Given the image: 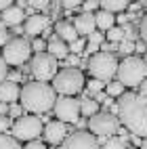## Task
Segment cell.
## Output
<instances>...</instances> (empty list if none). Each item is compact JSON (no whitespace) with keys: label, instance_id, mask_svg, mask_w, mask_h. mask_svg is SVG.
I'll use <instances>...</instances> for the list:
<instances>
[{"label":"cell","instance_id":"obj_1","mask_svg":"<svg viewBox=\"0 0 147 149\" xmlns=\"http://www.w3.org/2000/svg\"><path fill=\"white\" fill-rule=\"evenodd\" d=\"M118 120L130 134L147 139V99L139 93H124L118 99Z\"/></svg>","mask_w":147,"mask_h":149},{"label":"cell","instance_id":"obj_2","mask_svg":"<svg viewBox=\"0 0 147 149\" xmlns=\"http://www.w3.org/2000/svg\"><path fill=\"white\" fill-rule=\"evenodd\" d=\"M21 105L23 109L32 113H46L48 109L55 107V101H57V93L53 91L51 84L46 82H25L23 88H21Z\"/></svg>","mask_w":147,"mask_h":149},{"label":"cell","instance_id":"obj_3","mask_svg":"<svg viewBox=\"0 0 147 149\" xmlns=\"http://www.w3.org/2000/svg\"><path fill=\"white\" fill-rule=\"evenodd\" d=\"M118 82L126 86H141L143 80H147V65L141 57H126L122 59V63H118Z\"/></svg>","mask_w":147,"mask_h":149},{"label":"cell","instance_id":"obj_4","mask_svg":"<svg viewBox=\"0 0 147 149\" xmlns=\"http://www.w3.org/2000/svg\"><path fill=\"white\" fill-rule=\"evenodd\" d=\"M53 91L63 95V97H74L84 88V74L80 69L74 67H65L61 72H57V76L53 78Z\"/></svg>","mask_w":147,"mask_h":149},{"label":"cell","instance_id":"obj_5","mask_svg":"<svg viewBox=\"0 0 147 149\" xmlns=\"http://www.w3.org/2000/svg\"><path fill=\"white\" fill-rule=\"evenodd\" d=\"M88 72H91L95 80L107 82L118 74V61L109 53H97L88 59Z\"/></svg>","mask_w":147,"mask_h":149},{"label":"cell","instance_id":"obj_6","mask_svg":"<svg viewBox=\"0 0 147 149\" xmlns=\"http://www.w3.org/2000/svg\"><path fill=\"white\" fill-rule=\"evenodd\" d=\"M42 132H44V124L36 116H21L13 124V136L17 141H27V143L36 141Z\"/></svg>","mask_w":147,"mask_h":149},{"label":"cell","instance_id":"obj_7","mask_svg":"<svg viewBox=\"0 0 147 149\" xmlns=\"http://www.w3.org/2000/svg\"><path fill=\"white\" fill-rule=\"evenodd\" d=\"M32 44L25 38H13L11 42L4 46L2 51V59L6 61V65H23L29 57H32Z\"/></svg>","mask_w":147,"mask_h":149},{"label":"cell","instance_id":"obj_8","mask_svg":"<svg viewBox=\"0 0 147 149\" xmlns=\"http://www.w3.org/2000/svg\"><path fill=\"white\" fill-rule=\"evenodd\" d=\"M57 59L51 57L48 53H38L32 59V65H29V72L34 74V78L38 82H48L57 76Z\"/></svg>","mask_w":147,"mask_h":149},{"label":"cell","instance_id":"obj_9","mask_svg":"<svg viewBox=\"0 0 147 149\" xmlns=\"http://www.w3.org/2000/svg\"><path fill=\"white\" fill-rule=\"evenodd\" d=\"M118 128H120V120H118V116H114L109 111H99L97 116L88 118V130L97 136L109 139L111 134L118 132Z\"/></svg>","mask_w":147,"mask_h":149},{"label":"cell","instance_id":"obj_10","mask_svg":"<svg viewBox=\"0 0 147 149\" xmlns=\"http://www.w3.org/2000/svg\"><path fill=\"white\" fill-rule=\"evenodd\" d=\"M55 116L59 122L74 124L80 120V101L76 97H59L55 101Z\"/></svg>","mask_w":147,"mask_h":149},{"label":"cell","instance_id":"obj_11","mask_svg":"<svg viewBox=\"0 0 147 149\" xmlns=\"http://www.w3.org/2000/svg\"><path fill=\"white\" fill-rule=\"evenodd\" d=\"M61 149H101V145L91 130H74L65 136Z\"/></svg>","mask_w":147,"mask_h":149},{"label":"cell","instance_id":"obj_12","mask_svg":"<svg viewBox=\"0 0 147 149\" xmlns=\"http://www.w3.org/2000/svg\"><path fill=\"white\" fill-rule=\"evenodd\" d=\"M42 134H44V139H46L51 145H63L65 136H67V126H65L63 122H59V120L46 122Z\"/></svg>","mask_w":147,"mask_h":149},{"label":"cell","instance_id":"obj_13","mask_svg":"<svg viewBox=\"0 0 147 149\" xmlns=\"http://www.w3.org/2000/svg\"><path fill=\"white\" fill-rule=\"evenodd\" d=\"M48 19L44 13H36L32 17H25V23H23V32L29 34V36H38V34H42L44 29L48 27Z\"/></svg>","mask_w":147,"mask_h":149},{"label":"cell","instance_id":"obj_14","mask_svg":"<svg viewBox=\"0 0 147 149\" xmlns=\"http://www.w3.org/2000/svg\"><path fill=\"white\" fill-rule=\"evenodd\" d=\"M74 27L78 34H84V36H91L95 29H97V21H95V13H80L74 17Z\"/></svg>","mask_w":147,"mask_h":149},{"label":"cell","instance_id":"obj_15","mask_svg":"<svg viewBox=\"0 0 147 149\" xmlns=\"http://www.w3.org/2000/svg\"><path fill=\"white\" fill-rule=\"evenodd\" d=\"M19 97H21V88H19V84L6 78V80L0 84V103L13 105Z\"/></svg>","mask_w":147,"mask_h":149},{"label":"cell","instance_id":"obj_16","mask_svg":"<svg viewBox=\"0 0 147 149\" xmlns=\"http://www.w3.org/2000/svg\"><path fill=\"white\" fill-rule=\"evenodd\" d=\"M46 53L51 57H55L57 61H61V59L70 57V46H67L59 36H51V40L46 42Z\"/></svg>","mask_w":147,"mask_h":149},{"label":"cell","instance_id":"obj_17","mask_svg":"<svg viewBox=\"0 0 147 149\" xmlns=\"http://www.w3.org/2000/svg\"><path fill=\"white\" fill-rule=\"evenodd\" d=\"M0 19H2V23L4 25H11V27H17V25H21V21L25 19V13H23V8L21 6H8L6 11L0 13Z\"/></svg>","mask_w":147,"mask_h":149},{"label":"cell","instance_id":"obj_18","mask_svg":"<svg viewBox=\"0 0 147 149\" xmlns=\"http://www.w3.org/2000/svg\"><path fill=\"white\" fill-rule=\"evenodd\" d=\"M55 36H59L63 42H74V40H78V32H76L74 23H67V21H59V23H57Z\"/></svg>","mask_w":147,"mask_h":149},{"label":"cell","instance_id":"obj_19","mask_svg":"<svg viewBox=\"0 0 147 149\" xmlns=\"http://www.w3.org/2000/svg\"><path fill=\"white\" fill-rule=\"evenodd\" d=\"M95 21H97V27L99 29H111L114 27V23H116V15H111V13H107V11H97L95 13Z\"/></svg>","mask_w":147,"mask_h":149},{"label":"cell","instance_id":"obj_20","mask_svg":"<svg viewBox=\"0 0 147 149\" xmlns=\"http://www.w3.org/2000/svg\"><path fill=\"white\" fill-rule=\"evenodd\" d=\"M99 8L116 15V13H124L126 8H128V2H126V0H107V2H99Z\"/></svg>","mask_w":147,"mask_h":149},{"label":"cell","instance_id":"obj_21","mask_svg":"<svg viewBox=\"0 0 147 149\" xmlns=\"http://www.w3.org/2000/svg\"><path fill=\"white\" fill-rule=\"evenodd\" d=\"M97 113H99V103H95L91 97L82 99V101H80V116H84L88 120V118H93Z\"/></svg>","mask_w":147,"mask_h":149},{"label":"cell","instance_id":"obj_22","mask_svg":"<svg viewBox=\"0 0 147 149\" xmlns=\"http://www.w3.org/2000/svg\"><path fill=\"white\" fill-rule=\"evenodd\" d=\"M105 40L107 42H118L120 44L124 40V27H111V29H107V34H105Z\"/></svg>","mask_w":147,"mask_h":149},{"label":"cell","instance_id":"obj_23","mask_svg":"<svg viewBox=\"0 0 147 149\" xmlns=\"http://www.w3.org/2000/svg\"><path fill=\"white\" fill-rule=\"evenodd\" d=\"M105 95H107V97H122V95H124V84H120L118 80L105 84Z\"/></svg>","mask_w":147,"mask_h":149},{"label":"cell","instance_id":"obj_24","mask_svg":"<svg viewBox=\"0 0 147 149\" xmlns=\"http://www.w3.org/2000/svg\"><path fill=\"white\" fill-rule=\"evenodd\" d=\"M103 88H105V82H101V80H88V84H86V91H88V97H95L97 93H103Z\"/></svg>","mask_w":147,"mask_h":149},{"label":"cell","instance_id":"obj_25","mask_svg":"<svg viewBox=\"0 0 147 149\" xmlns=\"http://www.w3.org/2000/svg\"><path fill=\"white\" fill-rule=\"evenodd\" d=\"M0 149H21V145L17 143V139H15V136L0 134Z\"/></svg>","mask_w":147,"mask_h":149},{"label":"cell","instance_id":"obj_26","mask_svg":"<svg viewBox=\"0 0 147 149\" xmlns=\"http://www.w3.org/2000/svg\"><path fill=\"white\" fill-rule=\"evenodd\" d=\"M118 53H122L124 59L130 57V53H134V42H130V40H122L120 44H118Z\"/></svg>","mask_w":147,"mask_h":149},{"label":"cell","instance_id":"obj_27","mask_svg":"<svg viewBox=\"0 0 147 149\" xmlns=\"http://www.w3.org/2000/svg\"><path fill=\"white\" fill-rule=\"evenodd\" d=\"M101 149H126V147H124V143L118 136H109L105 141V145H101Z\"/></svg>","mask_w":147,"mask_h":149},{"label":"cell","instance_id":"obj_28","mask_svg":"<svg viewBox=\"0 0 147 149\" xmlns=\"http://www.w3.org/2000/svg\"><path fill=\"white\" fill-rule=\"evenodd\" d=\"M27 6H32L34 11H48V8H51V4L46 2V0H32V2H27Z\"/></svg>","mask_w":147,"mask_h":149},{"label":"cell","instance_id":"obj_29","mask_svg":"<svg viewBox=\"0 0 147 149\" xmlns=\"http://www.w3.org/2000/svg\"><path fill=\"white\" fill-rule=\"evenodd\" d=\"M84 46H86V44L80 40V38H78V40L70 42V53H74V55L78 57V55H82V53H84Z\"/></svg>","mask_w":147,"mask_h":149},{"label":"cell","instance_id":"obj_30","mask_svg":"<svg viewBox=\"0 0 147 149\" xmlns=\"http://www.w3.org/2000/svg\"><path fill=\"white\" fill-rule=\"evenodd\" d=\"M139 34H141V38H143L145 46H147V13L141 17V23H139Z\"/></svg>","mask_w":147,"mask_h":149},{"label":"cell","instance_id":"obj_31","mask_svg":"<svg viewBox=\"0 0 147 149\" xmlns=\"http://www.w3.org/2000/svg\"><path fill=\"white\" fill-rule=\"evenodd\" d=\"M88 42H91V44H97V46H101V44L105 42V36H103L101 32H93L91 36H88Z\"/></svg>","mask_w":147,"mask_h":149},{"label":"cell","instance_id":"obj_32","mask_svg":"<svg viewBox=\"0 0 147 149\" xmlns=\"http://www.w3.org/2000/svg\"><path fill=\"white\" fill-rule=\"evenodd\" d=\"M32 51L38 55V53H44L46 51V42L42 40V38H36V40L32 42Z\"/></svg>","mask_w":147,"mask_h":149},{"label":"cell","instance_id":"obj_33","mask_svg":"<svg viewBox=\"0 0 147 149\" xmlns=\"http://www.w3.org/2000/svg\"><path fill=\"white\" fill-rule=\"evenodd\" d=\"M93 11H99V2H95V0H88V2L82 4V13H93Z\"/></svg>","mask_w":147,"mask_h":149},{"label":"cell","instance_id":"obj_34","mask_svg":"<svg viewBox=\"0 0 147 149\" xmlns=\"http://www.w3.org/2000/svg\"><path fill=\"white\" fill-rule=\"evenodd\" d=\"M99 48L101 46H97V44H91V42H88L86 46H84V57H93V55H97V53H99Z\"/></svg>","mask_w":147,"mask_h":149},{"label":"cell","instance_id":"obj_35","mask_svg":"<svg viewBox=\"0 0 147 149\" xmlns=\"http://www.w3.org/2000/svg\"><path fill=\"white\" fill-rule=\"evenodd\" d=\"M11 40H13V38H11V34H8L4 27H0V46H6Z\"/></svg>","mask_w":147,"mask_h":149},{"label":"cell","instance_id":"obj_36","mask_svg":"<svg viewBox=\"0 0 147 149\" xmlns=\"http://www.w3.org/2000/svg\"><path fill=\"white\" fill-rule=\"evenodd\" d=\"M132 19H137V17H134V15H130V13H120V15L116 17V21H120V23L124 25V23H130Z\"/></svg>","mask_w":147,"mask_h":149},{"label":"cell","instance_id":"obj_37","mask_svg":"<svg viewBox=\"0 0 147 149\" xmlns=\"http://www.w3.org/2000/svg\"><path fill=\"white\" fill-rule=\"evenodd\" d=\"M6 76H8V69H6V61L2 57H0V84H2L6 80Z\"/></svg>","mask_w":147,"mask_h":149},{"label":"cell","instance_id":"obj_38","mask_svg":"<svg viewBox=\"0 0 147 149\" xmlns=\"http://www.w3.org/2000/svg\"><path fill=\"white\" fill-rule=\"evenodd\" d=\"M8 113L19 120V118H21V105H15V103H13V105H8Z\"/></svg>","mask_w":147,"mask_h":149},{"label":"cell","instance_id":"obj_39","mask_svg":"<svg viewBox=\"0 0 147 149\" xmlns=\"http://www.w3.org/2000/svg\"><path fill=\"white\" fill-rule=\"evenodd\" d=\"M11 126V120H8L6 116H0V134H4L6 132V128Z\"/></svg>","mask_w":147,"mask_h":149},{"label":"cell","instance_id":"obj_40","mask_svg":"<svg viewBox=\"0 0 147 149\" xmlns=\"http://www.w3.org/2000/svg\"><path fill=\"white\" fill-rule=\"evenodd\" d=\"M25 149H46V145H44L42 141H38V139H36V141H29V143L25 145Z\"/></svg>","mask_w":147,"mask_h":149},{"label":"cell","instance_id":"obj_41","mask_svg":"<svg viewBox=\"0 0 147 149\" xmlns=\"http://www.w3.org/2000/svg\"><path fill=\"white\" fill-rule=\"evenodd\" d=\"M78 6H80L78 0H65V2H63V8H65V11H72V8H78Z\"/></svg>","mask_w":147,"mask_h":149},{"label":"cell","instance_id":"obj_42","mask_svg":"<svg viewBox=\"0 0 147 149\" xmlns=\"http://www.w3.org/2000/svg\"><path fill=\"white\" fill-rule=\"evenodd\" d=\"M93 101H95V103H105V101H107V95H105V93H97V95L93 97Z\"/></svg>","mask_w":147,"mask_h":149},{"label":"cell","instance_id":"obj_43","mask_svg":"<svg viewBox=\"0 0 147 149\" xmlns=\"http://www.w3.org/2000/svg\"><path fill=\"white\" fill-rule=\"evenodd\" d=\"M67 63H70V67H78V63H80V59H78L76 55H70V57H67Z\"/></svg>","mask_w":147,"mask_h":149},{"label":"cell","instance_id":"obj_44","mask_svg":"<svg viewBox=\"0 0 147 149\" xmlns=\"http://www.w3.org/2000/svg\"><path fill=\"white\" fill-rule=\"evenodd\" d=\"M134 53H147L145 42H134Z\"/></svg>","mask_w":147,"mask_h":149},{"label":"cell","instance_id":"obj_45","mask_svg":"<svg viewBox=\"0 0 147 149\" xmlns=\"http://www.w3.org/2000/svg\"><path fill=\"white\" fill-rule=\"evenodd\" d=\"M139 95L147 99V80H143V82H141V86H139Z\"/></svg>","mask_w":147,"mask_h":149},{"label":"cell","instance_id":"obj_46","mask_svg":"<svg viewBox=\"0 0 147 149\" xmlns=\"http://www.w3.org/2000/svg\"><path fill=\"white\" fill-rule=\"evenodd\" d=\"M8 6H13V2H8V0H0V13L6 11Z\"/></svg>","mask_w":147,"mask_h":149},{"label":"cell","instance_id":"obj_47","mask_svg":"<svg viewBox=\"0 0 147 149\" xmlns=\"http://www.w3.org/2000/svg\"><path fill=\"white\" fill-rule=\"evenodd\" d=\"M130 139H132V147H139V145L143 143V141H141V136H134V134H132Z\"/></svg>","mask_w":147,"mask_h":149},{"label":"cell","instance_id":"obj_48","mask_svg":"<svg viewBox=\"0 0 147 149\" xmlns=\"http://www.w3.org/2000/svg\"><path fill=\"white\" fill-rule=\"evenodd\" d=\"M6 111H8V105L6 103H0V116H6Z\"/></svg>","mask_w":147,"mask_h":149},{"label":"cell","instance_id":"obj_49","mask_svg":"<svg viewBox=\"0 0 147 149\" xmlns=\"http://www.w3.org/2000/svg\"><path fill=\"white\" fill-rule=\"evenodd\" d=\"M13 32H15V34H21V32H23V27H21V25H17V27H13Z\"/></svg>","mask_w":147,"mask_h":149},{"label":"cell","instance_id":"obj_50","mask_svg":"<svg viewBox=\"0 0 147 149\" xmlns=\"http://www.w3.org/2000/svg\"><path fill=\"white\" fill-rule=\"evenodd\" d=\"M141 149H147V139H143V143H141Z\"/></svg>","mask_w":147,"mask_h":149},{"label":"cell","instance_id":"obj_51","mask_svg":"<svg viewBox=\"0 0 147 149\" xmlns=\"http://www.w3.org/2000/svg\"><path fill=\"white\" fill-rule=\"evenodd\" d=\"M143 61H145V65H147V53H145V59H143Z\"/></svg>","mask_w":147,"mask_h":149},{"label":"cell","instance_id":"obj_52","mask_svg":"<svg viewBox=\"0 0 147 149\" xmlns=\"http://www.w3.org/2000/svg\"><path fill=\"white\" fill-rule=\"evenodd\" d=\"M126 149H137V147H126Z\"/></svg>","mask_w":147,"mask_h":149}]
</instances>
